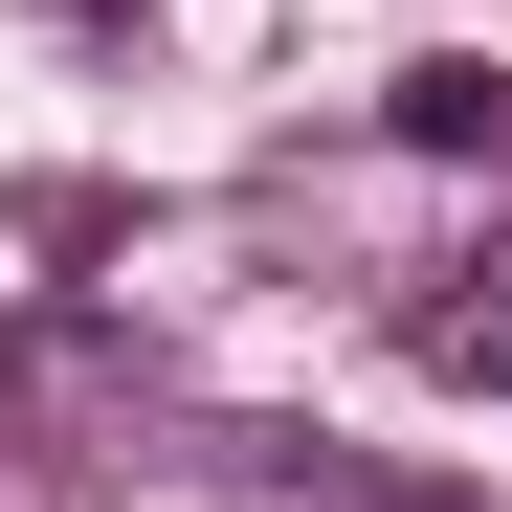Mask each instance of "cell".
Returning <instances> with one entry per match:
<instances>
[{"label":"cell","mask_w":512,"mask_h":512,"mask_svg":"<svg viewBox=\"0 0 512 512\" xmlns=\"http://www.w3.org/2000/svg\"><path fill=\"white\" fill-rule=\"evenodd\" d=\"M423 357H446V379H512V290H423Z\"/></svg>","instance_id":"3957f363"},{"label":"cell","mask_w":512,"mask_h":512,"mask_svg":"<svg viewBox=\"0 0 512 512\" xmlns=\"http://www.w3.org/2000/svg\"><path fill=\"white\" fill-rule=\"evenodd\" d=\"M0 401H23V446H45V468H90V490H134L156 446H201L179 357H156V334H112V312H23V357H0Z\"/></svg>","instance_id":"6da1fadb"},{"label":"cell","mask_w":512,"mask_h":512,"mask_svg":"<svg viewBox=\"0 0 512 512\" xmlns=\"http://www.w3.org/2000/svg\"><path fill=\"white\" fill-rule=\"evenodd\" d=\"M245 512H446V490H379V468H268Z\"/></svg>","instance_id":"277c9868"},{"label":"cell","mask_w":512,"mask_h":512,"mask_svg":"<svg viewBox=\"0 0 512 512\" xmlns=\"http://www.w3.org/2000/svg\"><path fill=\"white\" fill-rule=\"evenodd\" d=\"M379 156H423V179H512V67H468V45H423L401 90H379Z\"/></svg>","instance_id":"7a4b0ae2"}]
</instances>
